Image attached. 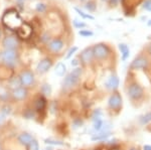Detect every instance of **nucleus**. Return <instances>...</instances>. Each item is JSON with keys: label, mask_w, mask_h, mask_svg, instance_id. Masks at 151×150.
<instances>
[{"label": "nucleus", "mask_w": 151, "mask_h": 150, "mask_svg": "<svg viewBox=\"0 0 151 150\" xmlns=\"http://www.w3.org/2000/svg\"><path fill=\"white\" fill-rule=\"evenodd\" d=\"M82 74H83V70L81 67H75L64 79V81H63V88L65 90H70V89L74 88L76 85L80 82Z\"/></svg>", "instance_id": "1"}, {"label": "nucleus", "mask_w": 151, "mask_h": 150, "mask_svg": "<svg viewBox=\"0 0 151 150\" xmlns=\"http://www.w3.org/2000/svg\"><path fill=\"white\" fill-rule=\"evenodd\" d=\"M3 23L5 24V26L9 27L10 29H15V28H19L22 25V20H21L20 16L17 12L10 10L9 12H6L4 14L3 18Z\"/></svg>", "instance_id": "2"}, {"label": "nucleus", "mask_w": 151, "mask_h": 150, "mask_svg": "<svg viewBox=\"0 0 151 150\" xmlns=\"http://www.w3.org/2000/svg\"><path fill=\"white\" fill-rule=\"evenodd\" d=\"M127 96L133 102L140 101L144 97V90L143 88L137 83H132L127 88Z\"/></svg>", "instance_id": "3"}, {"label": "nucleus", "mask_w": 151, "mask_h": 150, "mask_svg": "<svg viewBox=\"0 0 151 150\" xmlns=\"http://www.w3.org/2000/svg\"><path fill=\"white\" fill-rule=\"evenodd\" d=\"M94 59L96 60H105L110 55V50L105 43H97L93 47Z\"/></svg>", "instance_id": "4"}, {"label": "nucleus", "mask_w": 151, "mask_h": 150, "mask_svg": "<svg viewBox=\"0 0 151 150\" xmlns=\"http://www.w3.org/2000/svg\"><path fill=\"white\" fill-rule=\"evenodd\" d=\"M123 100L122 96L118 92H113L108 99V107L113 111H120L122 109Z\"/></svg>", "instance_id": "5"}, {"label": "nucleus", "mask_w": 151, "mask_h": 150, "mask_svg": "<svg viewBox=\"0 0 151 150\" xmlns=\"http://www.w3.org/2000/svg\"><path fill=\"white\" fill-rule=\"evenodd\" d=\"M1 60L7 66H13L17 60L16 50H4L1 54Z\"/></svg>", "instance_id": "6"}, {"label": "nucleus", "mask_w": 151, "mask_h": 150, "mask_svg": "<svg viewBox=\"0 0 151 150\" xmlns=\"http://www.w3.org/2000/svg\"><path fill=\"white\" fill-rule=\"evenodd\" d=\"M19 79L21 82V86H23L24 88L26 87H30L31 85L35 83V74L30 71H23L19 75Z\"/></svg>", "instance_id": "7"}, {"label": "nucleus", "mask_w": 151, "mask_h": 150, "mask_svg": "<svg viewBox=\"0 0 151 150\" xmlns=\"http://www.w3.org/2000/svg\"><path fill=\"white\" fill-rule=\"evenodd\" d=\"M148 67V60L147 57L139 55V57H135L133 62L130 65V69L133 71H137V70H144Z\"/></svg>", "instance_id": "8"}, {"label": "nucleus", "mask_w": 151, "mask_h": 150, "mask_svg": "<svg viewBox=\"0 0 151 150\" xmlns=\"http://www.w3.org/2000/svg\"><path fill=\"white\" fill-rule=\"evenodd\" d=\"M52 67V60L50 59V57H45V59L41 60L37 64V66H36V71H37L38 74L43 75L50 71V69Z\"/></svg>", "instance_id": "9"}, {"label": "nucleus", "mask_w": 151, "mask_h": 150, "mask_svg": "<svg viewBox=\"0 0 151 150\" xmlns=\"http://www.w3.org/2000/svg\"><path fill=\"white\" fill-rule=\"evenodd\" d=\"M2 45L4 50H16L19 45V42L15 36H6L2 40Z\"/></svg>", "instance_id": "10"}, {"label": "nucleus", "mask_w": 151, "mask_h": 150, "mask_svg": "<svg viewBox=\"0 0 151 150\" xmlns=\"http://www.w3.org/2000/svg\"><path fill=\"white\" fill-rule=\"evenodd\" d=\"M94 54H93V47H86L80 55V60H82L83 64L88 65L93 60Z\"/></svg>", "instance_id": "11"}, {"label": "nucleus", "mask_w": 151, "mask_h": 150, "mask_svg": "<svg viewBox=\"0 0 151 150\" xmlns=\"http://www.w3.org/2000/svg\"><path fill=\"white\" fill-rule=\"evenodd\" d=\"M64 45H65V43L60 38H55L52 42H48L47 47L50 52H55V54H58V52H60V50L64 48Z\"/></svg>", "instance_id": "12"}, {"label": "nucleus", "mask_w": 151, "mask_h": 150, "mask_svg": "<svg viewBox=\"0 0 151 150\" xmlns=\"http://www.w3.org/2000/svg\"><path fill=\"white\" fill-rule=\"evenodd\" d=\"M119 84H120V80H119L118 76H116V75H112L110 78L107 80L105 86H106V88L108 89V90L116 91L119 87Z\"/></svg>", "instance_id": "13"}, {"label": "nucleus", "mask_w": 151, "mask_h": 150, "mask_svg": "<svg viewBox=\"0 0 151 150\" xmlns=\"http://www.w3.org/2000/svg\"><path fill=\"white\" fill-rule=\"evenodd\" d=\"M27 95H28V92L24 87H20V88H17L12 91V97H13V99H15L16 101L24 100V99H26Z\"/></svg>", "instance_id": "14"}, {"label": "nucleus", "mask_w": 151, "mask_h": 150, "mask_svg": "<svg viewBox=\"0 0 151 150\" xmlns=\"http://www.w3.org/2000/svg\"><path fill=\"white\" fill-rule=\"evenodd\" d=\"M112 135L111 131H100L97 132L96 134H94L92 136L91 140L92 141H102V140H106L108 139Z\"/></svg>", "instance_id": "15"}, {"label": "nucleus", "mask_w": 151, "mask_h": 150, "mask_svg": "<svg viewBox=\"0 0 151 150\" xmlns=\"http://www.w3.org/2000/svg\"><path fill=\"white\" fill-rule=\"evenodd\" d=\"M32 140L33 137L29 133H22L18 136V142L21 145H24V146H28Z\"/></svg>", "instance_id": "16"}, {"label": "nucleus", "mask_w": 151, "mask_h": 150, "mask_svg": "<svg viewBox=\"0 0 151 150\" xmlns=\"http://www.w3.org/2000/svg\"><path fill=\"white\" fill-rule=\"evenodd\" d=\"M118 47H119V50L121 52L122 60L125 62V60L129 57V55H130V50H129L128 45L126 44V43H119Z\"/></svg>", "instance_id": "17"}, {"label": "nucleus", "mask_w": 151, "mask_h": 150, "mask_svg": "<svg viewBox=\"0 0 151 150\" xmlns=\"http://www.w3.org/2000/svg\"><path fill=\"white\" fill-rule=\"evenodd\" d=\"M151 122V111L146 112L145 114L141 115L139 117V124L141 126H145V125L149 124Z\"/></svg>", "instance_id": "18"}, {"label": "nucleus", "mask_w": 151, "mask_h": 150, "mask_svg": "<svg viewBox=\"0 0 151 150\" xmlns=\"http://www.w3.org/2000/svg\"><path fill=\"white\" fill-rule=\"evenodd\" d=\"M65 72H67V67H65V65L64 62H58L57 65V67H55V75L58 77H64Z\"/></svg>", "instance_id": "19"}, {"label": "nucleus", "mask_w": 151, "mask_h": 150, "mask_svg": "<svg viewBox=\"0 0 151 150\" xmlns=\"http://www.w3.org/2000/svg\"><path fill=\"white\" fill-rule=\"evenodd\" d=\"M20 87H21V82H20L19 77H14V78H12L10 81L8 82V88L12 89V91L17 88H20Z\"/></svg>", "instance_id": "20"}, {"label": "nucleus", "mask_w": 151, "mask_h": 150, "mask_svg": "<svg viewBox=\"0 0 151 150\" xmlns=\"http://www.w3.org/2000/svg\"><path fill=\"white\" fill-rule=\"evenodd\" d=\"M45 106H47V102L43 97H40L37 100L35 101V110L36 111H42L45 110Z\"/></svg>", "instance_id": "21"}, {"label": "nucleus", "mask_w": 151, "mask_h": 150, "mask_svg": "<svg viewBox=\"0 0 151 150\" xmlns=\"http://www.w3.org/2000/svg\"><path fill=\"white\" fill-rule=\"evenodd\" d=\"M40 92L45 97H50L52 95V86L47 83H45L41 86L40 88Z\"/></svg>", "instance_id": "22"}, {"label": "nucleus", "mask_w": 151, "mask_h": 150, "mask_svg": "<svg viewBox=\"0 0 151 150\" xmlns=\"http://www.w3.org/2000/svg\"><path fill=\"white\" fill-rule=\"evenodd\" d=\"M75 10L78 12V14H79L80 16H81L82 18H84V19H90V20H94L95 17L93 15H91V14H89V13H85L84 11H82L81 9H79V8H77V7H75Z\"/></svg>", "instance_id": "23"}, {"label": "nucleus", "mask_w": 151, "mask_h": 150, "mask_svg": "<svg viewBox=\"0 0 151 150\" xmlns=\"http://www.w3.org/2000/svg\"><path fill=\"white\" fill-rule=\"evenodd\" d=\"M79 34L83 37H91V36L94 35V32L89 29H81L79 31Z\"/></svg>", "instance_id": "24"}, {"label": "nucleus", "mask_w": 151, "mask_h": 150, "mask_svg": "<svg viewBox=\"0 0 151 150\" xmlns=\"http://www.w3.org/2000/svg\"><path fill=\"white\" fill-rule=\"evenodd\" d=\"M85 8L90 12H93L96 10V3H95V1H88L85 5Z\"/></svg>", "instance_id": "25"}, {"label": "nucleus", "mask_w": 151, "mask_h": 150, "mask_svg": "<svg viewBox=\"0 0 151 150\" xmlns=\"http://www.w3.org/2000/svg\"><path fill=\"white\" fill-rule=\"evenodd\" d=\"M74 26L76 28H78V29H83V28H85L87 26V24L85 22H83V21H80L78 20V19H74Z\"/></svg>", "instance_id": "26"}, {"label": "nucleus", "mask_w": 151, "mask_h": 150, "mask_svg": "<svg viewBox=\"0 0 151 150\" xmlns=\"http://www.w3.org/2000/svg\"><path fill=\"white\" fill-rule=\"evenodd\" d=\"M28 149L29 150H40V144L36 141L35 139H33L32 141L30 142V144L28 145Z\"/></svg>", "instance_id": "27"}, {"label": "nucleus", "mask_w": 151, "mask_h": 150, "mask_svg": "<svg viewBox=\"0 0 151 150\" xmlns=\"http://www.w3.org/2000/svg\"><path fill=\"white\" fill-rule=\"evenodd\" d=\"M35 10L37 12H40V13H42V12H45V10H47V5H45V3H42V2L37 3L35 6Z\"/></svg>", "instance_id": "28"}, {"label": "nucleus", "mask_w": 151, "mask_h": 150, "mask_svg": "<svg viewBox=\"0 0 151 150\" xmlns=\"http://www.w3.org/2000/svg\"><path fill=\"white\" fill-rule=\"evenodd\" d=\"M78 50V47H70V50H69V52H67V55H65V60H69L70 57H73L75 54H76V52Z\"/></svg>", "instance_id": "29"}, {"label": "nucleus", "mask_w": 151, "mask_h": 150, "mask_svg": "<svg viewBox=\"0 0 151 150\" xmlns=\"http://www.w3.org/2000/svg\"><path fill=\"white\" fill-rule=\"evenodd\" d=\"M45 142L47 144H50V145H60V146H63V145H65L64 142L58 141V140H53V139H45Z\"/></svg>", "instance_id": "30"}, {"label": "nucleus", "mask_w": 151, "mask_h": 150, "mask_svg": "<svg viewBox=\"0 0 151 150\" xmlns=\"http://www.w3.org/2000/svg\"><path fill=\"white\" fill-rule=\"evenodd\" d=\"M1 113L3 114L4 116H9L11 114V108L9 107V106H5V107H3L2 108V110H1Z\"/></svg>", "instance_id": "31"}, {"label": "nucleus", "mask_w": 151, "mask_h": 150, "mask_svg": "<svg viewBox=\"0 0 151 150\" xmlns=\"http://www.w3.org/2000/svg\"><path fill=\"white\" fill-rule=\"evenodd\" d=\"M143 8L147 11H150L151 12V0H146L143 4Z\"/></svg>", "instance_id": "32"}, {"label": "nucleus", "mask_w": 151, "mask_h": 150, "mask_svg": "<svg viewBox=\"0 0 151 150\" xmlns=\"http://www.w3.org/2000/svg\"><path fill=\"white\" fill-rule=\"evenodd\" d=\"M5 120H6V116H4L1 112H0V126L5 122Z\"/></svg>", "instance_id": "33"}, {"label": "nucleus", "mask_w": 151, "mask_h": 150, "mask_svg": "<svg viewBox=\"0 0 151 150\" xmlns=\"http://www.w3.org/2000/svg\"><path fill=\"white\" fill-rule=\"evenodd\" d=\"M70 65H72L73 67H77L78 65H79V62H78V60H73L72 62H70Z\"/></svg>", "instance_id": "34"}, {"label": "nucleus", "mask_w": 151, "mask_h": 150, "mask_svg": "<svg viewBox=\"0 0 151 150\" xmlns=\"http://www.w3.org/2000/svg\"><path fill=\"white\" fill-rule=\"evenodd\" d=\"M143 150H151V145H149V144L143 145Z\"/></svg>", "instance_id": "35"}, {"label": "nucleus", "mask_w": 151, "mask_h": 150, "mask_svg": "<svg viewBox=\"0 0 151 150\" xmlns=\"http://www.w3.org/2000/svg\"><path fill=\"white\" fill-rule=\"evenodd\" d=\"M118 2H119V0H110V4L112 6H115Z\"/></svg>", "instance_id": "36"}, {"label": "nucleus", "mask_w": 151, "mask_h": 150, "mask_svg": "<svg viewBox=\"0 0 151 150\" xmlns=\"http://www.w3.org/2000/svg\"><path fill=\"white\" fill-rule=\"evenodd\" d=\"M147 25H148V26H150V27H151V19L147 22Z\"/></svg>", "instance_id": "37"}, {"label": "nucleus", "mask_w": 151, "mask_h": 150, "mask_svg": "<svg viewBox=\"0 0 151 150\" xmlns=\"http://www.w3.org/2000/svg\"><path fill=\"white\" fill-rule=\"evenodd\" d=\"M148 52H149V54L151 55V44L149 45V47H148Z\"/></svg>", "instance_id": "38"}, {"label": "nucleus", "mask_w": 151, "mask_h": 150, "mask_svg": "<svg viewBox=\"0 0 151 150\" xmlns=\"http://www.w3.org/2000/svg\"><path fill=\"white\" fill-rule=\"evenodd\" d=\"M129 150H137V149H136V148H135V147H131V148H130V149H129Z\"/></svg>", "instance_id": "39"}, {"label": "nucleus", "mask_w": 151, "mask_h": 150, "mask_svg": "<svg viewBox=\"0 0 151 150\" xmlns=\"http://www.w3.org/2000/svg\"><path fill=\"white\" fill-rule=\"evenodd\" d=\"M16 1H17V2H23L24 0H16Z\"/></svg>", "instance_id": "40"}, {"label": "nucleus", "mask_w": 151, "mask_h": 150, "mask_svg": "<svg viewBox=\"0 0 151 150\" xmlns=\"http://www.w3.org/2000/svg\"><path fill=\"white\" fill-rule=\"evenodd\" d=\"M1 34H2V32H1V29H0V37H1Z\"/></svg>", "instance_id": "41"}, {"label": "nucleus", "mask_w": 151, "mask_h": 150, "mask_svg": "<svg viewBox=\"0 0 151 150\" xmlns=\"http://www.w3.org/2000/svg\"><path fill=\"white\" fill-rule=\"evenodd\" d=\"M112 150H119V149H117V148H114V149H112Z\"/></svg>", "instance_id": "42"}, {"label": "nucleus", "mask_w": 151, "mask_h": 150, "mask_svg": "<svg viewBox=\"0 0 151 150\" xmlns=\"http://www.w3.org/2000/svg\"><path fill=\"white\" fill-rule=\"evenodd\" d=\"M81 1H88V0H81Z\"/></svg>", "instance_id": "43"}, {"label": "nucleus", "mask_w": 151, "mask_h": 150, "mask_svg": "<svg viewBox=\"0 0 151 150\" xmlns=\"http://www.w3.org/2000/svg\"><path fill=\"white\" fill-rule=\"evenodd\" d=\"M102 1H106V0H102Z\"/></svg>", "instance_id": "44"}]
</instances>
